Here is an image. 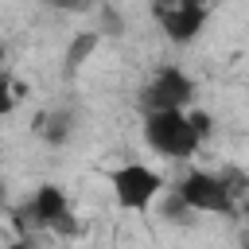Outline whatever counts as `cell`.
I'll use <instances>...</instances> for the list:
<instances>
[{
  "label": "cell",
  "mask_w": 249,
  "mask_h": 249,
  "mask_svg": "<svg viewBox=\"0 0 249 249\" xmlns=\"http://www.w3.org/2000/svg\"><path fill=\"white\" fill-rule=\"evenodd\" d=\"M179 198L191 206V210H198V214H233L237 206H233V187L222 179V175H210V171H187L183 179H179Z\"/></svg>",
  "instance_id": "cell-4"
},
{
  "label": "cell",
  "mask_w": 249,
  "mask_h": 249,
  "mask_svg": "<svg viewBox=\"0 0 249 249\" xmlns=\"http://www.w3.org/2000/svg\"><path fill=\"white\" fill-rule=\"evenodd\" d=\"M0 66H4V47H0ZM0 74H4V70H0Z\"/></svg>",
  "instance_id": "cell-15"
},
{
  "label": "cell",
  "mask_w": 249,
  "mask_h": 249,
  "mask_svg": "<svg viewBox=\"0 0 249 249\" xmlns=\"http://www.w3.org/2000/svg\"><path fill=\"white\" fill-rule=\"evenodd\" d=\"M8 249H27V241H16V245H8Z\"/></svg>",
  "instance_id": "cell-13"
},
{
  "label": "cell",
  "mask_w": 249,
  "mask_h": 249,
  "mask_svg": "<svg viewBox=\"0 0 249 249\" xmlns=\"http://www.w3.org/2000/svg\"><path fill=\"white\" fill-rule=\"evenodd\" d=\"M144 144L156 156L187 160V156H195V148L202 144V136L195 132L187 109H171V113H144Z\"/></svg>",
  "instance_id": "cell-1"
},
{
  "label": "cell",
  "mask_w": 249,
  "mask_h": 249,
  "mask_svg": "<svg viewBox=\"0 0 249 249\" xmlns=\"http://www.w3.org/2000/svg\"><path fill=\"white\" fill-rule=\"evenodd\" d=\"M191 214H195V210H191V206L179 198V191H171V195L163 198V218H167V222L183 226V222H191Z\"/></svg>",
  "instance_id": "cell-8"
},
{
  "label": "cell",
  "mask_w": 249,
  "mask_h": 249,
  "mask_svg": "<svg viewBox=\"0 0 249 249\" xmlns=\"http://www.w3.org/2000/svg\"><path fill=\"white\" fill-rule=\"evenodd\" d=\"M109 187H113L117 206H124V210H148L152 198L163 191V175L152 171L148 163H121V167H113Z\"/></svg>",
  "instance_id": "cell-3"
},
{
  "label": "cell",
  "mask_w": 249,
  "mask_h": 249,
  "mask_svg": "<svg viewBox=\"0 0 249 249\" xmlns=\"http://www.w3.org/2000/svg\"><path fill=\"white\" fill-rule=\"evenodd\" d=\"M43 4H51V8H82V0H43Z\"/></svg>",
  "instance_id": "cell-12"
},
{
  "label": "cell",
  "mask_w": 249,
  "mask_h": 249,
  "mask_svg": "<svg viewBox=\"0 0 249 249\" xmlns=\"http://www.w3.org/2000/svg\"><path fill=\"white\" fill-rule=\"evenodd\" d=\"M195 97V78L183 74L179 66H160L148 86L140 89V109L144 113H171V109H187Z\"/></svg>",
  "instance_id": "cell-2"
},
{
  "label": "cell",
  "mask_w": 249,
  "mask_h": 249,
  "mask_svg": "<svg viewBox=\"0 0 249 249\" xmlns=\"http://www.w3.org/2000/svg\"><path fill=\"white\" fill-rule=\"evenodd\" d=\"M12 105H16V86L0 74V117H8V113H12Z\"/></svg>",
  "instance_id": "cell-10"
},
{
  "label": "cell",
  "mask_w": 249,
  "mask_h": 249,
  "mask_svg": "<svg viewBox=\"0 0 249 249\" xmlns=\"http://www.w3.org/2000/svg\"><path fill=\"white\" fill-rule=\"evenodd\" d=\"M241 245H245V249H249V230H245V237H241Z\"/></svg>",
  "instance_id": "cell-14"
},
{
  "label": "cell",
  "mask_w": 249,
  "mask_h": 249,
  "mask_svg": "<svg viewBox=\"0 0 249 249\" xmlns=\"http://www.w3.org/2000/svg\"><path fill=\"white\" fill-rule=\"evenodd\" d=\"M187 117H191V124H195V132L206 140L210 136V113H202V109H187Z\"/></svg>",
  "instance_id": "cell-11"
},
{
  "label": "cell",
  "mask_w": 249,
  "mask_h": 249,
  "mask_svg": "<svg viewBox=\"0 0 249 249\" xmlns=\"http://www.w3.org/2000/svg\"><path fill=\"white\" fill-rule=\"evenodd\" d=\"M97 43H101V35L97 31H78L74 39H70V47H66V54H62V62H66V74H78L82 70V62L97 51Z\"/></svg>",
  "instance_id": "cell-7"
},
{
  "label": "cell",
  "mask_w": 249,
  "mask_h": 249,
  "mask_svg": "<svg viewBox=\"0 0 249 249\" xmlns=\"http://www.w3.org/2000/svg\"><path fill=\"white\" fill-rule=\"evenodd\" d=\"M47 124H51V128H43V132H47V140H54V144H58V140H66V132H70V128H66V124H70V117H66V113L47 117Z\"/></svg>",
  "instance_id": "cell-9"
},
{
  "label": "cell",
  "mask_w": 249,
  "mask_h": 249,
  "mask_svg": "<svg viewBox=\"0 0 249 249\" xmlns=\"http://www.w3.org/2000/svg\"><path fill=\"white\" fill-rule=\"evenodd\" d=\"M27 214H31L35 226H47V230H54V233H78V222H74L70 202H66V191L54 187V183H43V187L31 195Z\"/></svg>",
  "instance_id": "cell-6"
},
{
  "label": "cell",
  "mask_w": 249,
  "mask_h": 249,
  "mask_svg": "<svg viewBox=\"0 0 249 249\" xmlns=\"http://www.w3.org/2000/svg\"><path fill=\"white\" fill-rule=\"evenodd\" d=\"M0 202H4V187H0Z\"/></svg>",
  "instance_id": "cell-16"
},
{
  "label": "cell",
  "mask_w": 249,
  "mask_h": 249,
  "mask_svg": "<svg viewBox=\"0 0 249 249\" xmlns=\"http://www.w3.org/2000/svg\"><path fill=\"white\" fill-rule=\"evenodd\" d=\"M152 12H156V19L171 43H195L202 23H206L202 0H152Z\"/></svg>",
  "instance_id": "cell-5"
}]
</instances>
